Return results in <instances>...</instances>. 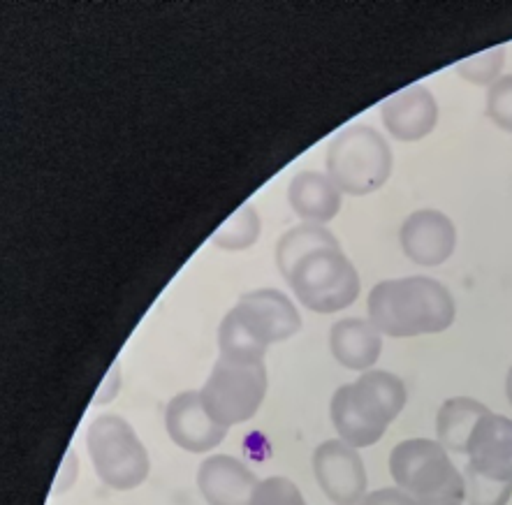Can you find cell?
I'll use <instances>...</instances> for the list:
<instances>
[{"label": "cell", "instance_id": "25", "mask_svg": "<svg viewBox=\"0 0 512 505\" xmlns=\"http://www.w3.org/2000/svg\"><path fill=\"white\" fill-rule=\"evenodd\" d=\"M485 114L496 128L512 135V75H503L487 93Z\"/></svg>", "mask_w": 512, "mask_h": 505}, {"label": "cell", "instance_id": "5", "mask_svg": "<svg viewBox=\"0 0 512 505\" xmlns=\"http://www.w3.org/2000/svg\"><path fill=\"white\" fill-rule=\"evenodd\" d=\"M292 292L309 311L339 313L360 297V274L341 248L306 255L288 278Z\"/></svg>", "mask_w": 512, "mask_h": 505}, {"label": "cell", "instance_id": "22", "mask_svg": "<svg viewBox=\"0 0 512 505\" xmlns=\"http://www.w3.org/2000/svg\"><path fill=\"white\" fill-rule=\"evenodd\" d=\"M503 65H506V49L494 47L464 58V61L457 63L455 70L464 82H471L475 86H489L492 89L503 77Z\"/></svg>", "mask_w": 512, "mask_h": 505}, {"label": "cell", "instance_id": "16", "mask_svg": "<svg viewBox=\"0 0 512 505\" xmlns=\"http://www.w3.org/2000/svg\"><path fill=\"white\" fill-rule=\"evenodd\" d=\"M341 190L323 172L304 170L292 177L288 202L304 223L325 225L341 211Z\"/></svg>", "mask_w": 512, "mask_h": 505}, {"label": "cell", "instance_id": "1", "mask_svg": "<svg viewBox=\"0 0 512 505\" xmlns=\"http://www.w3.org/2000/svg\"><path fill=\"white\" fill-rule=\"evenodd\" d=\"M367 311L371 325L392 339L441 334L457 316L450 290L427 276L390 278L373 285Z\"/></svg>", "mask_w": 512, "mask_h": 505}, {"label": "cell", "instance_id": "4", "mask_svg": "<svg viewBox=\"0 0 512 505\" xmlns=\"http://www.w3.org/2000/svg\"><path fill=\"white\" fill-rule=\"evenodd\" d=\"M86 450L95 475L116 492L137 489L149 475V452L137 431L121 415L95 417L86 431Z\"/></svg>", "mask_w": 512, "mask_h": 505}, {"label": "cell", "instance_id": "21", "mask_svg": "<svg viewBox=\"0 0 512 505\" xmlns=\"http://www.w3.org/2000/svg\"><path fill=\"white\" fill-rule=\"evenodd\" d=\"M260 237V216L251 204H241L221 228L211 234V244L223 251H246Z\"/></svg>", "mask_w": 512, "mask_h": 505}, {"label": "cell", "instance_id": "18", "mask_svg": "<svg viewBox=\"0 0 512 505\" xmlns=\"http://www.w3.org/2000/svg\"><path fill=\"white\" fill-rule=\"evenodd\" d=\"M320 248H341L339 241L325 225L302 223L283 234L276 244V267H279L281 276L288 281L292 269L302 262L306 255L320 251Z\"/></svg>", "mask_w": 512, "mask_h": 505}, {"label": "cell", "instance_id": "26", "mask_svg": "<svg viewBox=\"0 0 512 505\" xmlns=\"http://www.w3.org/2000/svg\"><path fill=\"white\" fill-rule=\"evenodd\" d=\"M77 478H79L77 452L75 450H68V452H65L63 461H61V468H58V475H56V480H54V489H51V494L61 496L65 492H70V489L75 487Z\"/></svg>", "mask_w": 512, "mask_h": 505}, {"label": "cell", "instance_id": "19", "mask_svg": "<svg viewBox=\"0 0 512 505\" xmlns=\"http://www.w3.org/2000/svg\"><path fill=\"white\" fill-rule=\"evenodd\" d=\"M218 348L225 360L258 364L265 360L269 346L253 332L241 311L234 306L218 327Z\"/></svg>", "mask_w": 512, "mask_h": 505}, {"label": "cell", "instance_id": "12", "mask_svg": "<svg viewBox=\"0 0 512 505\" xmlns=\"http://www.w3.org/2000/svg\"><path fill=\"white\" fill-rule=\"evenodd\" d=\"M237 309L267 346L288 341L302 329L297 306L281 290L262 288L239 297Z\"/></svg>", "mask_w": 512, "mask_h": 505}, {"label": "cell", "instance_id": "15", "mask_svg": "<svg viewBox=\"0 0 512 505\" xmlns=\"http://www.w3.org/2000/svg\"><path fill=\"white\" fill-rule=\"evenodd\" d=\"M329 350L334 360L350 371H371L383 353V334L371 320L343 318L329 332Z\"/></svg>", "mask_w": 512, "mask_h": 505}, {"label": "cell", "instance_id": "11", "mask_svg": "<svg viewBox=\"0 0 512 505\" xmlns=\"http://www.w3.org/2000/svg\"><path fill=\"white\" fill-rule=\"evenodd\" d=\"M387 133L399 142H418L438 126V102L427 86L413 84L380 105Z\"/></svg>", "mask_w": 512, "mask_h": 505}, {"label": "cell", "instance_id": "10", "mask_svg": "<svg viewBox=\"0 0 512 505\" xmlns=\"http://www.w3.org/2000/svg\"><path fill=\"white\" fill-rule=\"evenodd\" d=\"M468 468L494 482H512V420L487 413L468 441Z\"/></svg>", "mask_w": 512, "mask_h": 505}, {"label": "cell", "instance_id": "29", "mask_svg": "<svg viewBox=\"0 0 512 505\" xmlns=\"http://www.w3.org/2000/svg\"><path fill=\"white\" fill-rule=\"evenodd\" d=\"M506 397H508L510 406H512V367H510V371H508V378H506Z\"/></svg>", "mask_w": 512, "mask_h": 505}, {"label": "cell", "instance_id": "17", "mask_svg": "<svg viewBox=\"0 0 512 505\" xmlns=\"http://www.w3.org/2000/svg\"><path fill=\"white\" fill-rule=\"evenodd\" d=\"M492 413L485 404L471 397H452L438 408L436 415V436L438 443L452 455H466L468 441L482 417Z\"/></svg>", "mask_w": 512, "mask_h": 505}, {"label": "cell", "instance_id": "24", "mask_svg": "<svg viewBox=\"0 0 512 505\" xmlns=\"http://www.w3.org/2000/svg\"><path fill=\"white\" fill-rule=\"evenodd\" d=\"M251 505H309V503L304 501V494L299 492L295 482L283 478V475H272V478L258 482Z\"/></svg>", "mask_w": 512, "mask_h": 505}, {"label": "cell", "instance_id": "23", "mask_svg": "<svg viewBox=\"0 0 512 505\" xmlns=\"http://www.w3.org/2000/svg\"><path fill=\"white\" fill-rule=\"evenodd\" d=\"M466 503L468 505H506L512 496V482H494L466 466Z\"/></svg>", "mask_w": 512, "mask_h": 505}, {"label": "cell", "instance_id": "2", "mask_svg": "<svg viewBox=\"0 0 512 505\" xmlns=\"http://www.w3.org/2000/svg\"><path fill=\"white\" fill-rule=\"evenodd\" d=\"M390 475L418 505H464L466 480L450 452L431 438H408L390 452Z\"/></svg>", "mask_w": 512, "mask_h": 505}, {"label": "cell", "instance_id": "13", "mask_svg": "<svg viewBox=\"0 0 512 505\" xmlns=\"http://www.w3.org/2000/svg\"><path fill=\"white\" fill-rule=\"evenodd\" d=\"M350 399L364 420L387 431V427L404 411L408 394L404 380L399 376L390 371L371 369L364 371L355 383H350Z\"/></svg>", "mask_w": 512, "mask_h": 505}, {"label": "cell", "instance_id": "3", "mask_svg": "<svg viewBox=\"0 0 512 505\" xmlns=\"http://www.w3.org/2000/svg\"><path fill=\"white\" fill-rule=\"evenodd\" d=\"M327 177L346 195L376 193L390 179L394 156L387 139L367 123L343 128L327 146Z\"/></svg>", "mask_w": 512, "mask_h": 505}, {"label": "cell", "instance_id": "6", "mask_svg": "<svg viewBox=\"0 0 512 505\" xmlns=\"http://www.w3.org/2000/svg\"><path fill=\"white\" fill-rule=\"evenodd\" d=\"M267 387L269 378L265 362L246 364L218 357L207 383L200 390V397L207 413L221 427L230 429L234 424L255 417L267 397Z\"/></svg>", "mask_w": 512, "mask_h": 505}, {"label": "cell", "instance_id": "8", "mask_svg": "<svg viewBox=\"0 0 512 505\" xmlns=\"http://www.w3.org/2000/svg\"><path fill=\"white\" fill-rule=\"evenodd\" d=\"M165 429L174 445L181 450L202 455L218 448L228 436V429L221 427L207 413L200 392H179L165 408Z\"/></svg>", "mask_w": 512, "mask_h": 505}, {"label": "cell", "instance_id": "14", "mask_svg": "<svg viewBox=\"0 0 512 505\" xmlns=\"http://www.w3.org/2000/svg\"><path fill=\"white\" fill-rule=\"evenodd\" d=\"M258 482L244 461L230 455H211L197 471V487L209 505H251Z\"/></svg>", "mask_w": 512, "mask_h": 505}, {"label": "cell", "instance_id": "28", "mask_svg": "<svg viewBox=\"0 0 512 505\" xmlns=\"http://www.w3.org/2000/svg\"><path fill=\"white\" fill-rule=\"evenodd\" d=\"M121 392V362L116 360L109 369L107 378L102 380V385L98 387V394H95L93 404H109V401L116 399V394Z\"/></svg>", "mask_w": 512, "mask_h": 505}, {"label": "cell", "instance_id": "27", "mask_svg": "<svg viewBox=\"0 0 512 505\" xmlns=\"http://www.w3.org/2000/svg\"><path fill=\"white\" fill-rule=\"evenodd\" d=\"M360 505H418V503H415L406 492H401L399 487H385L364 496V501Z\"/></svg>", "mask_w": 512, "mask_h": 505}, {"label": "cell", "instance_id": "7", "mask_svg": "<svg viewBox=\"0 0 512 505\" xmlns=\"http://www.w3.org/2000/svg\"><path fill=\"white\" fill-rule=\"evenodd\" d=\"M318 487L334 505H360L367 496V468L353 445L341 438L320 443L313 452Z\"/></svg>", "mask_w": 512, "mask_h": 505}, {"label": "cell", "instance_id": "20", "mask_svg": "<svg viewBox=\"0 0 512 505\" xmlns=\"http://www.w3.org/2000/svg\"><path fill=\"white\" fill-rule=\"evenodd\" d=\"M329 415H332V424L341 441L353 445L355 450L371 448V445H376L385 436L383 429L373 427L357 411L353 399H350V385H341L334 392L332 404H329Z\"/></svg>", "mask_w": 512, "mask_h": 505}, {"label": "cell", "instance_id": "9", "mask_svg": "<svg viewBox=\"0 0 512 505\" xmlns=\"http://www.w3.org/2000/svg\"><path fill=\"white\" fill-rule=\"evenodd\" d=\"M399 241L406 258L422 267H438L457 248V228L443 211L420 209L401 225Z\"/></svg>", "mask_w": 512, "mask_h": 505}]
</instances>
